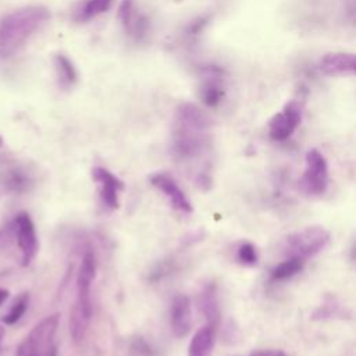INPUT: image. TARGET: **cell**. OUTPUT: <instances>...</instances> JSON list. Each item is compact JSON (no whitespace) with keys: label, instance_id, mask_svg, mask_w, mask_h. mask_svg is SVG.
Masks as SVG:
<instances>
[{"label":"cell","instance_id":"1","mask_svg":"<svg viewBox=\"0 0 356 356\" xmlns=\"http://www.w3.org/2000/svg\"><path fill=\"white\" fill-rule=\"evenodd\" d=\"M210 121L192 103H182L175 110L172 124V152L179 160L200 156L209 146Z\"/></svg>","mask_w":356,"mask_h":356},{"label":"cell","instance_id":"2","mask_svg":"<svg viewBox=\"0 0 356 356\" xmlns=\"http://www.w3.org/2000/svg\"><path fill=\"white\" fill-rule=\"evenodd\" d=\"M49 19L44 6H25L6 14L0 19V58L18 53Z\"/></svg>","mask_w":356,"mask_h":356},{"label":"cell","instance_id":"3","mask_svg":"<svg viewBox=\"0 0 356 356\" xmlns=\"http://www.w3.org/2000/svg\"><path fill=\"white\" fill-rule=\"evenodd\" d=\"M58 323V313H53L42 318L21 341L15 356H57L56 332Z\"/></svg>","mask_w":356,"mask_h":356},{"label":"cell","instance_id":"4","mask_svg":"<svg viewBox=\"0 0 356 356\" xmlns=\"http://www.w3.org/2000/svg\"><path fill=\"white\" fill-rule=\"evenodd\" d=\"M330 242V232L320 225L306 227L300 231L291 234L285 239L284 253L291 257H299L306 260L320 253Z\"/></svg>","mask_w":356,"mask_h":356},{"label":"cell","instance_id":"5","mask_svg":"<svg viewBox=\"0 0 356 356\" xmlns=\"http://www.w3.org/2000/svg\"><path fill=\"white\" fill-rule=\"evenodd\" d=\"M305 171L300 178V188L306 195L318 196L328 186V164L325 157L317 150L310 149L305 156Z\"/></svg>","mask_w":356,"mask_h":356},{"label":"cell","instance_id":"6","mask_svg":"<svg viewBox=\"0 0 356 356\" xmlns=\"http://www.w3.org/2000/svg\"><path fill=\"white\" fill-rule=\"evenodd\" d=\"M14 235L21 252V264L28 267L36 257L39 241L35 224L26 211H19L14 218Z\"/></svg>","mask_w":356,"mask_h":356},{"label":"cell","instance_id":"7","mask_svg":"<svg viewBox=\"0 0 356 356\" xmlns=\"http://www.w3.org/2000/svg\"><path fill=\"white\" fill-rule=\"evenodd\" d=\"M302 121V107L298 102H288L268 122V135L273 140L282 142L292 136Z\"/></svg>","mask_w":356,"mask_h":356},{"label":"cell","instance_id":"8","mask_svg":"<svg viewBox=\"0 0 356 356\" xmlns=\"http://www.w3.org/2000/svg\"><path fill=\"white\" fill-rule=\"evenodd\" d=\"M92 295L75 293V302L70 313V334L75 342H81L85 338L92 320Z\"/></svg>","mask_w":356,"mask_h":356},{"label":"cell","instance_id":"9","mask_svg":"<svg viewBox=\"0 0 356 356\" xmlns=\"http://www.w3.org/2000/svg\"><path fill=\"white\" fill-rule=\"evenodd\" d=\"M150 184L157 188L165 197H168L171 206L181 213H192V204L186 195L177 184V181L167 172H154L150 175Z\"/></svg>","mask_w":356,"mask_h":356},{"label":"cell","instance_id":"10","mask_svg":"<svg viewBox=\"0 0 356 356\" xmlns=\"http://www.w3.org/2000/svg\"><path fill=\"white\" fill-rule=\"evenodd\" d=\"M92 179L100 186V199L103 204L110 210L118 209V193L124 189L122 181L104 167H95L92 170Z\"/></svg>","mask_w":356,"mask_h":356},{"label":"cell","instance_id":"11","mask_svg":"<svg viewBox=\"0 0 356 356\" xmlns=\"http://www.w3.org/2000/svg\"><path fill=\"white\" fill-rule=\"evenodd\" d=\"M197 306L202 314L204 316L207 325L217 330L221 318V312H220L217 285L213 281L202 285L197 293Z\"/></svg>","mask_w":356,"mask_h":356},{"label":"cell","instance_id":"12","mask_svg":"<svg viewBox=\"0 0 356 356\" xmlns=\"http://www.w3.org/2000/svg\"><path fill=\"white\" fill-rule=\"evenodd\" d=\"M320 71L330 76L352 75L356 71V57L349 51H332L320 60Z\"/></svg>","mask_w":356,"mask_h":356},{"label":"cell","instance_id":"13","mask_svg":"<svg viewBox=\"0 0 356 356\" xmlns=\"http://www.w3.org/2000/svg\"><path fill=\"white\" fill-rule=\"evenodd\" d=\"M221 74V70L216 67H210L204 71V76L199 86V97L209 107H216L224 97L225 90Z\"/></svg>","mask_w":356,"mask_h":356},{"label":"cell","instance_id":"14","mask_svg":"<svg viewBox=\"0 0 356 356\" xmlns=\"http://www.w3.org/2000/svg\"><path fill=\"white\" fill-rule=\"evenodd\" d=\"M118 18L124 25L125 31L135 39L146 35L149 22L146 17L136 10L134 0H122L118 10Z\"/></svg>","mask_w":356,"mask_h":356},{"label":"cell","instance_id":"15","mask_svg":"<svg viewBox=\"0 0 356 356\" xmlns=\"http://www.w3.org/2000/svg\"><path fill=\"white\" fill-rule=\"evenodd\" d=\"M171 330L177 338H184L191 330V302L186 295H177L171 302Z\"/></svg>","mask_w":356,"mask_h":356},{"label":"cell","instance_id":"16","mask_svg":"<svg viewBox=\"0 0 356 356\" xmlns=\"http://www.w3.org/2000/svg\"><path fill=\"white\" fill-rule=\"evenodd\" d=\"M97 261L92 250H86L82 256L76 273V293H92V285L96 278Z\"/></svg>","mask_w":356,"mask_h":356},{"label":"cell","instance_id":"17","mask_svg":"<svg viewBox=\"0 0 356 356\" xmlns=\"http://www.w3.org/2000/svg\"><path fill=\"white\" fill-rule=\"evenodd\" d=\"M216 342V330L210 325L199 328L188 346V356H211Z\"/></svg>","mask_w":356,"mask_h":356},{"label":"cell","instance_id":"18","mask_svg":"<svg viewBox=\"0 0 356 356\" xmlns=\"http://www.w3.org/2000/svg\"><path fill=\"white\" fill-rule=\"evenodd\" d=\"M113 6V0H83L74 10V19L88 22L95 17L104 14Z\"/></svg>","mask_w":356,"mask_h":356},{"label":"cell","instance_id":"19","mask_svg":"<svg viewBox=\"0 0 356 356\" xmlns=\"http://www.w3.org/2000/svg\"><path fill=\"white\" fill-rule=\"evenodd\" d=\"M53 61H54L57 81H58L60 88L68 89L72 85H75V82L78 81V74H76V70H75L72 61L64 54H56Z\"/></svg>","mask_w":356,"mask_h":356},{"label":"cell","instance_id":"20","mask_svg":"<svg viewBox=\"0 0 356 356\" xmlns=\"http://www.w3.org/2000/svg\"><path fill=\"white\" fill-rule=\"evenodd\" d=\"M303 266H305V260L291 256L286 260H284L282 263L277 264L271 270V280L273 281H285L288 278H292L293 275H296L298 273H300L303 270Z\"/></svg>","mask_w":356,"mask_h":356},{"label":"cell","instance_id":"21","mask_svg":"<svg viewBox=\"0 0 356 356\" xmlns=\"http://www.w3.org/2000/svg\"><path fill=\"white\" fill-rule=\"evenodd\" d=\"M28 306H29V293H28V292L19 293V295L13 300V303L10 305L8 312L4 313L1 321H3L6 325L15 324V323L25 314Z\"/></svg>","mask_w":356,"mask_h":356},{"label":"cell","instance_id":"22","mask_svg":"<svg viewBox=\"0 0 356 356\" xmlns=\"http://www.w3.org/2000/svg\"><path fill=\"white\" fill-rule=\"evenodd\" d=\"M29 185H31V178L19 170L10 171L8 177L6 178V186L8 188V191L15 193L25 192L29 188Z\"/></svg>","mask_w":356,"mask_h":356},{"label":"cell","instance_id":"23","mask_svg":"<svg viewBox=\"0 0 356 356\" xmlns=\"http://www.w3.org/2000/svg\"><path fill=\"white\" fill-rule=\"evenodd\" d=\"M236 259L242 266L253 267L257 264V250L252 242H242L236 250Z\"/></svg>","mask_w":356,"mask_h":356},{"label":"cell","instance_id":"24","mask_svg":"<svg viewBox=\"0 0 356 356\" xmlns=\"http://www.w3.org/2000/svg\"><path fill=\"white\" fill-rule=\"evenodd\" d=\"M249 356H286V355L280 349H257V350H253Z\"/></svg>","mask_w":356,"mask_h":356},{"label":"cell","instance_id":"25","mask_svg":"<svg viewBox=\"0 0 356 356\" xmlns=\"http://www.w3.org/2000/svg\"><path fill=\"white\" fill-rule=\"evenodd\" d=\"M8 295H10V292L7 291V289H4V288H0V306L7 300V298H8Z\"/></svg>","mask_w":356,"mask_h":356},{"label":"cell","instance_id":"26","mask_svg":"<svg viewBox=\"0 0 356 356\" xmlns=\"http://www.w3.org/2000/svg\"><path fill=\"white\" fill-rule=\"evenodd\" d=\"M4 335H6V330H4V327H1V325H0V349H1V343H3V338H4Z\"/></svg>","mask_w":356,"mask_h":356},{"label":"cell","instance_id":"27","mask_svg":"<svg viewBox=\"0 0 356 356\" xmlns=\"http://www.w3.org/2000/svg\"><path fill=\"white\" fill-rule=\"evenodd\" d=\"M0 146H3V138H1V135H0Z\"/></svg>","mask_w":356,"mask_h":356}]
</instances>
